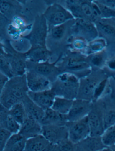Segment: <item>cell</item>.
<instances>
[{
  "label": "cell",
  "instance_id": "1",
  "mask_svg": "<svg viewBox=\"0 0 115 151\" xmlns=\"http://www.w3.org/2000/svg\"><path fill=\"white\" fill-rule=\"evenodd\" d=\"M61 57L56 63L61 73H68L80 80L89 75L92 71L86 61V56L69 50Z\"/></svg>",
  "mask_w": 115,
  "mask_h": 151
},
{
  "label": "cell",
  "instance_id": "2",
  "mask_svg": "<svg viewBox=\"0 0 115 151\" xmlns=\"http://www.w3.org/2000/svg\"><path fill=\"white\" fill-rule=\"evenodd\" d=\"M75 19L67 23L49 28L46 41V47L53 54L54 50L68 47L69 40L73 36L72 27Z\"/></svg>",
  "mask_w": 115,
  "mask_h": 151
},
{
  "label": "cell",
  "instance_id": "3",
  "mask_svg": "<svg viewBox=\"0 0 115 151\" xmlns=\"http://www.w3.org/2000/svg\"><path fill=\"white\" fill-rule=\"evenodd\" d=\"M80 80L68 73H61L52 83L51 90L56 96L74 100L78 97Z\"/></svg>",
  "mask_w": 115,
  "mask_h": 151
},
{
  "label": "cell",
  "instance_id": "4",
  "mask_svg": "<svg viewBox=\"0 0 115 151\" xmlns=\"http://www.w3.org/2000/svg\"><path fill=\"white\" fill-rule=\"evenodd\" d=\"M68 8L75 19H85L95 23L102 19L100 9L94 1L72 0Z\"/></svg>",
  "mask_w": 115,
  "mask_h": 151
},
{
  "label": "cell",
  "instance_id": "5",
  "mask_svg": "<svg viewBox=\"0 0 115 151\" xmlns=\"http://www.w3.org/2000/svg\"><path fill=\"white\" fill-rule=\"evenodd\" d=\"M48 28L63 24L75 19L72 14L61 4L54 1L46 8L43 13Z\"/></svg>",
  "mask_w": 115,
  "mask_h": 151
},
{
  "label": "cell",
  "instance_id": "6",
  "mask_svg": "<svg viewBox=\"0 0 115 151\" xmlns=\"http://www.w3.org/2000/svg\"><path fill=\"white\" fill-rule=\"evenodd\" d=\"M104 78L98 69H92L91 73L80 80L79 88L77 99L93 102L94 92Z\"/></svg>",
  "mask_w": 115,
  "mask_h": 151
},
{
  "label": "cell",
  "instance_id": "7",
  "mask_svg": "<svg viewBox=\"0 0 115 151\" xmlns=\"http://www.w3.org/2000/svg\"><path fill=\"white\" fill-rule=\"evenodd\" d=\"M104 104L100 99L92 102L91 109L87 116L90 129V135L101 137L105 130L104 124Z\"/></svg>",
  "mask_w": 115,
  "mask_h": 151
},
{
  "label": "cell",
  "instance_id": "8",
  "mask_svg": "<svg viewBox=\"0 0 115 151\" xmlns=\"http://www.w3.org/2000/svg\"><path fill=\"white\" fill-rule=\"evenodd\" d=\"M48 26L43 14L38 16L35 19L31 31L25 37L29 40L32 47L45 46Z\"/></svg>",
  "mask_w": 115,
  "mask_h": 151
},
{
  "label": "cell",
  "instance_id": "9",
  "mask_svg": "<svg viewBox=\"0 0 115 151\" xmlns=\"http://www.w3.org/2000/svg\"><path fill=\"white\" fill-rule=\"evenodd\" d=\"M72 32L73 36L82 38L88 43L96 39L98 36L95 24L85 19H75Z\"/></svg>",
  "mask_w": 115,
  "mask_h": 151
},
{
  "label": "cell",
  "instance_id": "10",
  "mask_svg": "<svg viewBox=\"0 0 115 151\" xmlns=\"http://www.w3.org/2000/svg\"><path fill=\"white\" fill-rule=\"evenodd\" d=\"M68 129V139L74 144L84 139L91 134L88 118L75 122H68L66 124Z\"/></svg>",
  "mask_w": 115,
  "mask_h": 151
},
{
  "label": "cell",
  "instance_id": "11",
  "mask_svg": "<svg viewBox=\"0 0 115 151\" xmlns=\"http://www.w3.org/2000/svg\"><path fill=\"white\" fill-rule=\"evenodd\" d=\"M1 53L4 55L11 63L14 76H23L27 72V59L25 54L18 53L11 45L7 49L3 45L1 46Z\"/></svg>",
  "mask_w": 115,
  "mask_h": 151
},
{
  "label": "cell",
  "instance_id": "12",
  "mask_svg": "<svg viewBox=\"0 0 115 151\" xmlns=\"http://www.w3.org/2000/svg\"><path fill=\"white\" fill-rule=\"evenodd\" d=\"M27 71L34 72L44 76L52 83L61 73L55 63L50 62L34 63L27 60Z\"/></svg>",
  "mask_w": 115,
  "mask_h": 151
},
{
  "label": "cell",
  "instance_id": "13",
  "mask_svg": "<svg viewBox=\"0 0 115 151\" xmlns=\"http://www.w3.org/2000/svg\"><path fill=\"white\" fill-rule=\"evenodd\" d=\"M3 89L9 92L22 102V99L27 96L29 91L26 74L23 76H14L9 79Z\"/></svg>",
  "mask_w": 115,
  "mask_h": 151
},
{
  "label": "cell",
  "instance_id": "14",
  "mask_svg": "<svg viewBox=\"0 0 115 151\" xmlns=\"http://www.w3.org/2000/svg\"><path fill=\"white\" fill-rule=\"evenodd\" d=\"M92 102L76 99L73 102L70 111L67 115L68 122H75L87 117L91 111Z\"/></svg>",
  "mask_w": 115,
  "mask_h": 151
},
{
  "label": "cell",
  "instance_id": "15",
  "mask_svg": "<svg viewBox=\"0 0 115 151\" xmlns=\"http://www.w3.org/2000/svg\"><path fill=\"white\" fill-rule=\"evenodd\" d=\"M42 135L54 145L68 139V129L66 126L42 125Z\"/></svg>",
  "mask_w": 115,
  "mask_h": 151
},
{
  "label": "cell",
  "instance_id": "16",
  "mask_svg": "<svg viewBox=\"0 0 115 151\" xmlns=\"http://www.w3.org/2000/svg\"><path fill=\"white\" fill-rule=\"evenodd\" d=\"M26 77L29 91L37 92L51 89L52 82L44 76L34 72L27 71Z\"/></svg>",
  "mask_w": 115,
  "mask_h": 151
},
{
  "label": "cell",
  "instance_id": "17",
  "mask_svg": "<svg viewBox=\"0 0 115 151\" xmlns=\"http://www.w3.org/2000/svg\"><path fill=\"white\" fill-rule=\"evenodd\" d=\"M27 96L44 111L51 108L56 97L55 94L51 89L37 92L29 91Z\"/></svg>",
  "mask_w": 115,
  "mask_h": 151
},
{
  "label": "cell",
  "instance_id": "18",
  "mask_svg": "<svg viewBox=\"0 0 115 151\" xmlns=\"http://www.w3.org/2000/svg\"><path fill=\"white\" fill-rule=\"evenodd\" d=\"M42 126L39 122L27 117L21 125L19 133L26 139L42 134Z\"/></svg>",
  "mask_w": 115,
  "mask_h": 151
},
{
  "label": "cell",
  "instance_id": "19",
  "mask_svg": "<svg viewBox=\"0 0 115 151\" xmlns=\"http://www.w3.org/2000/svg\"><path fill=\"white\" fill-rule=\"evenodd\" d=\"M0 128L5 129L12 134L19 133L21 125L10 115L9 110L1 105Z\"/></svg>",
  "mask_w": 115,
  "mask_h": 151
},
{
  "label": "cell",
  "instance_id": "20",
  "mask_svg": "<svg viewBox=\"0 0 115 151\" xmlns=\"http://www.w3.org/2000/svg\"><path fill=\"white\" fill-rule=\"evenodd\" d=\"M105 147L101 137L90 135L75 144V151H98Z\"/></svg>",
  "mask_w": 115,
  "mask_h": 151
},
{
  "label": "cell",
  "instance_id": "21",
  "mask_svg": "<svg viewBox=\"0 0 115 151\" xmlns=\"http://www.w3.org/2000/svg\"><path fill=\"white\" fill-rule=\"evenodd\" d=\"M52 54L45 46L32 47L25 54L27 60L34 63L50 62Z\"/></svg>",
  "mask_w": 115,
  "mask_h": 151
},
{
  "label": "cell",
  "instance_id": "22",
  "mask_svg": "<svg viewBox=\"0 0 115 151\" xmlns=\"http://www.w3.org/2000/svg\"><path fill=\"white\" fill-rule=\"evenodd\" d=\"M27 117L34 119L42 123L45 115V111L37 105L28 96L22 100Z\"/></svg>",
  "mask_w": 115,
  "mask_h": 151
},
{
  "label": "cell",
  "instance_id": "23",
  "mask_svg": "<svg viewBox=\"0 0 115 151\" xmlns=\"http://www.w3.org/2000/svg\"><path fill=\"white\" fill-rule=\"evenodd\" d=\"M22 7L21 3L16 1L4 0L0 1L1 13L10 20L18 16L19 12L22 13Z\"/></svg>",
  "mask_w": 115,
  "mask_h": 151
},
{
  "label": "cell",
  "instance_id": "24",
  "mask_svg": "<svg viewBox=\"0 0 115 151\" xmlns=\"http://www.w3.org/2000/svg\"><path fill=\"white\" fill-rule=\"evenodd\" d=\"M68 122L67 116L50 108L45 111V115L42 122V125L66 126Z\"/></svg>",
  "mask_w": 115,
  "mask_h": 151
},
{
  "label": "cell",
  "instance_id": "25",
  "mask_svg": "<svg viewBox=\"0 0 115 151\" xmlns=\"http://www.w3.org/2000/svg\"><path fill=\"white\" fill-rule=\"evenodd\" d=\"M51 144L42 134L27 140L24 151H48Z\"/></svg>",
  "mask_w": 115,
  "mask_h": 151
},
{
  "label": "cell",
  "instance_id": "26",
  "mask_svg": "<svg viewBox=\"0 0 115 151\" xmlns=\"http://www.w3.org/2000/svg\"><path fill=\"white\" fill-rule=\"evenodd\" d=\"M27 140L19 133L13 134L1 151H24Z\"/></svg>",
  "mask_w": 115,
  "mask_h": 151
},
{
  "label": "cell",
  "instance_id": "27",
  "mask_svg": "<svg viewBox=\"0 0 115 151\" xmlns=\"http://www.w3.org/2000/svg\"><path fill=\"white\" fill-rule=\"evenodd\" d=\"M89 43L80 37L72 36L70 39L68 47L70 51L80 53L86 56Z\"/></svg>",
  "mask_w": 115,
  "mask_h": 151
},
{
  "label": "cell",
  "instance_id": "28",
  "mask_svg": "<svg viewBox=\"0 0 115 151\" xmlns=\"http://www.w3.org/2000/svg\"><path fill=\"white\" fill-rule=\"evenodd\" d=\"M73 100L56 96L51 109L62 114L67 115L70 111Z\"/></svg>",
  "mask_w": 115,
  "mask_h": 151
},
{
  "label": "cell",
  "instance_id": "29",
  "mask_svg": "<svg viewBox=\"0 0 115 151\" xmlns=\"http://www.w3.org/2000/svg\"><path fill=\"white\" fill-rule=\"evenodd\" d=\"M94 24L98 31V35L101 34L109 39H115V27L106 22V19H100Z\"/></svg>",
  "mask_w": 115,
  "mask_h": 151
},
{
  "label": "cell",
  "instance_id": "30",
  "mask_svg": "<svg viewBox=\"0 0 115 151\" xmlns=\"http://www.w3.org/2000/svg\"><path fill=\"white\" fill-rule=\"evenodd\" d=\"M21 101L9 92L3 89L0 94V104L8 109H10L14 105Z\"/></svg>",
  "mask_w": 115,
  "mask_h": 151
},
{
  "label": "cell",
  "instance_id": "31",
  "mask_svg": "<svg viewBox=\"0 0 115 151\" xmlns=\"http://www.w3.org/2000/svg\"><path fill=\"white\" fill-rule=\"evenodd\" d=\"M9 113L21 125L27 118L25 109L22 102L18 103L9 109Z\"/></svg>",
  "mask_w": 115,
  "mask_h": 151
},
{
  "label": "cell",
  "instance_id": "32",
  "mask_svg": "<svg viewBox=\"0 0 115 151\" xmlns=\"http://www.w3.org/2000/svg\"><path fill=\"white\" fill-rule=\"evenodd\" d=\"M103 144L106 147H110L115 145V125L105 129L101 137Z\"/></svg>",
  "mask_w": 115,
  "mask_h": 151
},
{
  "label": "cell",
  "instance_id": "33",
  "mask_svg": "<svg viewBox=\"0 0 115 151\" xmlns=\"http://www.w3.org/2000/svg\"><path fill=\"white\" fill-rule=\"evenodd\" d=\"M106 42L103 38L95 39L88 43L86 56L102 52L106 46Z\"/></svg>",
  "mask_w": 115,
  "mask_h": 151
},
{
  "label": "cell",
  "instance_id": "34",
  "mask_svg": "<svg viewBox=\"0 0 115 151\" xmlns=\"http://www.w3.org/2000/svg\"><path fill=\"white\" fill-rule=\"evenodd\" d=\"M104 56L103 52L91 54L86 56V61L92 69H98L104 63Z\"/></svg>",
  "mask_w": 115,
  "mask_h": 151
},
{
  "label": "cell",
  "instance_id": "35",
  "mask_svg": "<svg viewBox=\"0 0 115 151\" xmlns=\"http://www.w3.org/2000/svg\"><path fill=\"white\" fill-rule=\"evenodd\" d=\"M0 73L6 76L9 78L14 77L11 63L6 57L1 53L0 56Z\"/></svg>",
  "mask_w": 115,
  "mask_h": 151
},
{
  "label": "cell",
  "instance_id": "36",
  "mask_svg": "<svg viewBox=\"0 0 115 151\" xmlns=\"http://www.w3.org/2000/svg\"><path fill=\"white\" fill-rule=\"evenodd\" d=\"M50 151H75V144L67 139L51 145Z\"/></svg>",
  "mask_w": 115,
  "mask_h": 151
},
{
  "label": "cell",
  "instance_id": "37",
  "mask_svg": "<svg viewBox=\"0 0 115 151\" xmlns=\"http://www.w3.org/2000/svg\"><path fill=\"white\" fill-rule=\"evenodd\" d=\"M104 120L105 129L115 125V109H108L104 105Z\"/></svg>",
  "mask_w": 115,
  "mask_h": 151
},
{
  "label": "cell",
  "instance_id": "38",
  "mask_svg": "<svg viewBox=\"0 0 115 151\" xmlns=\"http://www.w3.org/2000/svg\"><path fill=\"white\" fill-rule=\"evenodd\" d=\"M94 1L96 3L99 7L102 19H109L115 18V10L101 4L98 1Z\"/></svg>",
  "mask_w": 115,
  "mask_h": 151
},
{
  "label": "cell",
  "instance_id": "39",
  "mask_svg": "<svg viewBox=\"0 0 115 151\" xmlns=\"http://www.w3.org/2000/svg\"><path fill=\"white\" fill-rule=\"evenodd\" d=\"M12 134L7 129L0 128V151L3 150Z\"/></svg>",
  "mask_w": 115,
  "mask_h": 151
},
{
  "label": "cell",
  "instance_id": "40",
  "mask_svg": "<svg viewBox=\"0 0 115 151\" xmlns=\"http://www.w3.org/2000/svg\"><path fill=\"white\" fill-rule=\"evenodd\" d=\"M107 81V79L106 78L104 79L98 84L94 92L93 102H95L100 99V97L102 96L106 88Z\"/></svg>",
  "mask_w": 115,
  "mask_h": 151
},
{
  "label": "cell",
  "instance_id": "41",
  "mask_svg": "<svg viewBox=\"0 0 115 151\" xmlns=\"http://www.w3.org/2000/svg\"><path fill=\"white\" fill-rule=\"evenodd\" d=\"M7 76L0 73V90L1 91L4 89L7 82L9 80Z\"/></svg>",
  "mask_w": 115,
  "mask_h": 151
},
{
  "label": "cell",
  "instance_id": "42",
  "mask_svg": "<svg viewBox=\"0 0 115 151\" xmlns=\"http://www.w3.org/2000/svg\"><path fill=\"white\" fill-rule=\"evenodd\" d=\"M98 1L101 4L107 6L115 11V1L114 0H103Z\"/></svg>",
  "mask_w": 115,
  "mask_h": 151
},
{
  "label": "cell",
  "instance_id": "43",
  "mask_svg": "<svg viewBox=\"0 0 115 151\" xmlns=\"http://www.w3.org/2000/svg\"><path fill=\"white\" fill-rule=\"evenodd\" d=\"M107 66L110 70H115V59H112L107 62Z\"/></svg>",
  "mask_w": 115,
  "mask_h": 151
},
{
  "label": "cell",
  "instance_id": "44",
  "mask_svg": "<svg viewBox=\"0 0 115 151\" xmlns=\"http://www.w3.org/2000/svg\"><path fill=\"white\" fill-rule=\"evenodd\" d=\"M98 151H113L110 147H105Z\"/></svg>",
  "mask_w": 115,
  "mask_h": 151
},
{
  "label": "cell",
  "instance_id": "45",
  "mask_svg": "<svg viewBox=\"0 0 115 151\" xmlns=\"http://www.w3.org/2000/svg\"><path fill=\"white\" fill-rule=\"evenodd\" d=\"M110 148H111V150H112V151H115V145L113 146L110 147Z\"/></svg>",
  "mask_w": 115,
  "mask_h": 151
}]
</instances>
